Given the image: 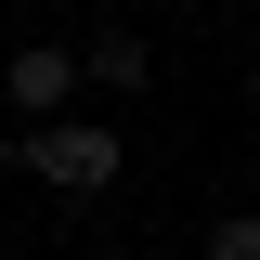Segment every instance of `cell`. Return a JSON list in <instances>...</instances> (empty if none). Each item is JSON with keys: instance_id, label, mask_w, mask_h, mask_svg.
I'll return each instance as SVG.
<instances>
[{"instance_id": "6da1fadb", "label": "cell", "mask_w": 260, "mask_h": 260, "mask_svg": "<svg viewBox=\"0 0 260 260\" xmlns=\"http://www.w3.org/2000/svg\"><path fill=\"white\" fill-rule=\"evenodd\" d=\"M26 169L52 195H104V182H117V130H104V117H52V130H26Z\"/></svg>"}, {"instance_id": "7a4b0ae2", "label": "cell", "mask_w": 260, "mask_h": 260, "mask_svg": "<svg viewBox=\"0 0 260 260\" xmlns=\"http://www.w3.org/2000/svg\"><path fill=\"white\" fill-rule=\"evenodd\" d=\"M0 91H13V117H26V130H52L65 91H78V52H65V39H26V52L0 65Z\"/></svg>"}, {"instance_id": "3957f363", "label": "cell", "mask_w": 260, "mask_h": 260, "mask_svg": "<svg viewBox=\"0 0 260 260\" xmlns=\"http://www.w3.org/2000/svg\"><path fill=\"white\" fill-rule=\"evenodd\" d=\"M78 78H91V91H143V78H156L143 26H91V39H78Z\"/></svg>"}, {"instance_id": "277c9868", "label": "cell", "mask_w": 260, "mask_h": 260, "mask_svg": "<svg viewBox=\"0 0 260 260\" xmlns=\"http://www.w3.org/2000/svg\"><path fill=\"white\" fill-rule=\"evenodd\" d=\"M208 260H260V208H221L208 221Z\"/></svg>"}, {"instance_id": "5b68a950", "label": "cell", "mask_w": 260, "mask_h": 260, "mask_svg": "<svg viewBox=\"0 0 260 260\" xmlns=\"http://www.w3.org/2000/svg\"><path fill=\"white\" fill-rule=\"evenodd\" d=\"M247 104H260V52H247Z\"/></svg>"}, {"instance_id": "8992f818", "label": "cell", "mask_w": 260, "mask_h": 260, "mask_svg": "<svg viewBox=\"0 0 260 260\" xmlns=\"http://www.w3.org/2000/svg\"><path fill=\"white\" fill-rule=\"evenodd\" d=\"M104 260H143V247H104Z\"/></svg>"}, {"instance_id": "52a82bcc", "label": "cell", "mask_w": 260, "mask_h": 260, "mask_svg": "<svg viewBox=\"0 0 260 260\" xmlns=\"http://www.w3.org/2000/svg\"><path fill=\"white\" fill-rule=\"evenodd\" d=\"M0 169H13V143H0Z\"/></svg>"}]
</instances>
